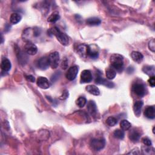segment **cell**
<instances>
[{"instance_id":"obj_38","label":"cell","mask_w":155,"mask_h":155,"mask_svg":"<svg viewBox=\"0 0 155 155\" xmlns=\"http://www.w3.org/2000/svg\"><path fill=\"white\" fill-rule=\"evenodd\" d=\"M128 154H139V150H136V152L135 151V150H133L131 151H130V153H128Z\"/></svg>"},{"instance_id":"obj_15","label":"cell","mask_w":155,"mask_h":155,"mask_svg":"<svg viewBox=\"0 0 155 155\" xmlns=\"http://www.w3.org/2000/svg\"><path fill=\"white\" fill-rule=\"evenodd\" d=\"M144 116L150 119H153L155 118V108L154 106L147 107L144 111Z\"/></svg>"},{"instance_id":"obj_35","label":"cell","mask_w":155,"mask_h":155,"mask_svg":"<svg viewBox=\"0 0 155 155\" xmlns=\"http://www.w3.org/2000/svg\"><path fill=\"white\" fill-rule=\"evenodd\" d=\"M68 66V61L67 59H64L61 64V67L62 69H63L64 70L66 69Z\"/></svg>"},{"instance_id":"obj_13","label":"cell","mask_w":155,"mask_h":155,"mask_svg":"<svg viewBox=\"0 0 155 155\" xmlns=\"http://www.w3.org/2000/svg\"><path fill=\"white\" fill-rule=\"evenodd\" d=\"M128 137L132 142H137L141 138V134L138 130L135 129H133L129 132Z\"/></svg>"},{"instance_id":"obj_22","label":"cell","mask_w":155,"mask_h":155,"mask_svg":"<svg viewBox=\"0 0 155 155\" xmlns=\"http://www.w3.org/2000/svg\"><path fill=\"white\" fill-rule=\"evenodd\" d=\"M106 77L109 80L113 79L116 75V72L113 67H108L105 70Z\"/></svg>"},{"instance_id":"obj_19","label":"cell","mask_w":155,"mask_h":155,"mask_svg":"<svg viewBox=\"0 0 155 155\" xmlns=\"http://www.w3.org/2000/svg\"><path fill=\"white\" fill-rule=\"evenodd\" d=\"M86 90L92 95L95 96H98L100 94V91L99 88L94 85H88L85 88Z\"/></svg>"},{"instance_id":"obj_6","label":"cell","mask_w":155,"mask_h":155,"mask_svg":"<svg viewBox=\"0 0 155 155\" xmlns=\"http://www.w3.org/2000/svg\"><path fill=\"white\" fill-rule=\"evenodd\" d=\"M79 72V68L78 66L77 65H73L70 67L67 73L65 74V77L69 81H73L76 78L78 73Z\"/></svg>"},{"instance_id":"obj_7","label":"cell","mask_w":155,"mask_h":155,"mask_svg":"<svg viewBox=\"0 0 155 155\" xmlns=\"http://www.w3.org/2000/svg\"><path fill=\"white\" fill-rule=\"evenodd\" d=\"M36 64H37V67L39 69L41 70H47L50 66L48 57L46 56L41 57L38 60Z\"/></svg>"},{"instance_id":"obj_17","label":"cell","mask_w":155,"mask_h":155,"mask_svg":"<svg viewBox=\"0 0 155 155\" xmlns=\"http://www.w3.org/2000/svg\"><path fill=\"white\" fill-rule=\"evenodd\" d=\"M12 67L11 62L7 58L3 59L1 64V68L2 70L4 72H9Z\"/></svg>"},{"instance_id":"obj_31","label":"cell","mask_w":155,"mask_h":155,"mask_svg":"<svg viewBox=\"0 0 155 155\" xmlns=\"http://www.w3.org/2000/svg\"><path fill=\"white\" fill-rule=\"evenodd\" d=\"M148 48L152 52L154 53L155 52V42H154V39H152L148 42Z\"/></svg>"},{"instance_id":"obj_28","label":"cell","mask_w":155,"mask_h":155,"mask_svg":"<svg viewBox=\"0 0 155 155\" xmlns=\"http://www.w3.org/2000/svg\"><path fill=\"white\" fill-rule=\"evenodd\" d=\"M142 153L144 154H154L155 151L153 147H151V146H146L142 147Z\"/></svg>"},{"instance_id":"obj_39","label":"cell","mask_w":155,"mask_h":155,"mask_svg":"<svg viewBox=\"0 0 155 155\" xmlns=\"http://www.w3.org/2000/svg\"><path fill=\"white\" fill-rule=\"evenodd\" d=\"M128 69H130V67H128ZM131 69H132V71H133V69L132 67L131 68ZM132 72H131V70H130V72H128V73H132Z\"/></svg>"},{"instance_id":"obj_11","label":"cell","mask_w":155,"mask_h":155,"mask_svg":"<svg viewBox=\"0 0 155 155\" xmlns=\"http://www.w3.org/2000/svg\"><path fill=\"white\" fill-rule=\"evenodd\" d=\"M95 82L97 84L105 85V87H107L108 88H113L114 87V84L112 82L108 81L107 79L102 78L101 76V74H99V73H98V75L96 76V78L95 79Z\"/></svg>"},{"instance_id":"obj_27","label":"cell","mask_w":155,"mask_h":155,"mask_svg":"<svg viewBox=\"0 0 155 155\" xmlns=\"http://www.w3.org/2000/svg\"><path fill=\"white\" fill-rule=\"evenodd\" d=\"M120 127L121 128V129L124 131H126V130H129L131 127V123L128 121L127 120H125V119H124L122 121H121V123H120Z\"/></svg>"},{"instance_id":"obj_33","label":"cell","mask_w":155,"mask_h":155,"mask_svg":"<svg viewBox=\"0 0 155 155\" xmlns=\"http://www.w3.org/2000/svg\"><path fill=\"white\" fill-rule=\"evenodd\" d=\"M69 96V92L67 90H64L63 92H62V95L59 97V99H62V100H64V99H67Z\"/></svg>"},{"instance_id":"obj_16","label":"cell","mask_w":155,"mask_h":155,"mask_svg":"<svg viewBox=\"0 0 155 155\" xmlns=\"http://www.w3.org/2000/svg\"><path fill=\"white\" fill-rule=\"evenodd\" d=\"M143 104H144V102H143L142 101H136V102L134 104V105H133V111H134L135 115L137 117H139V116L141 115Z\"/></svg>"},{"instance_id":"obj_20","label":"cell","mask_w":155,"mask_h":155,"mask_svg":"<svg viewBox=\"0 0 155 155\" xmlns=\"http://www.w3.org/2000/svg\"><path fill=\"white\" fill-rule=\"evenodd\" d=\"M131 57L133 60L137 63H141L144 59L143 55L141 53L136 51H133L131 52Z\"/></svg>"},{"instance_id":"obj_8","label":"cell","mask_w":155,"mask_h":155,"mask_svg":"<svg viewBox=\"0 0 155 155\" xmlns=\"http://www.w3.org/2000/svg\"><path fill=\"white\" fill-rule=\"evenodd\" d=\"M24 50L29 55H35L38 52V48L34 43L28 42L24 46Z\"/></svg>"},{"instance_id":"obj_24","label":"cell","mask_w":155,"mask_h":155,"mask_svg":"<svg viewBox=\"0 0 155 155\" xmlns=\"http://www.w3.org/2000/svg\"><path fill=\"white\" fill-rule=\"evenodd\" d=\"M142 71L147 75L153 76L155 73V69L154 65H145L143 67Z\"/></svg>"},{"instance_id":"obj_12","label":"cell","mask_w":155,"mask_h":155,"mask_svg":"<svg viewBox=\"0 0 155 155\" xmlns=\"http://www.w3.org/2000/svg\"><path fill=\"white\" fill-rule=\"evenodd\" d=\"M37 85L42 88V89H47L50 87V82H49V80L45 78L40 76L37 79L36 81Z\"/></svg>"},{"instance_id":"obj_10","label":"cell","mask_w":155,"mask_h":155,"mask_svg":"<svg viewBox=\"0 0 155 155\" xmlns=\"http://www.w3.org/2000/svg\"><path fill=\"white\" fill-rule=\"evenodd\" d=\"M92 75L90 70H84L81 74V83H88L92 81Z\"/></svg>"},{"instance_id":"obj_1","label":"cell","mask_w":155,"mask_h":155,"mask_svg":"<svg viewBox=\"0 0 155 155\" xmlns=\"http://www.w3.org/2000/svg\"><path fill=\"white\" fill-rule=\"evenodd\" d=\"M110 61L112 67L115 70L118 72L122 71L124 69V58L122 55L117 53L113 54L110 56Z\"/></svg>"},{"instance_id":"obj_5","label":"cell","mask_w":155,"mask_h":155,"mask_svg":"<svg viewBox=\"0 0 155 155\" xmlns=\"http://www.w3.org/2000/svg\"><path fill=\"white\" fill-rule=\"evenodd\" d=\"M132 90L139 97H142L145 95V88L142 84H134L132 86Z\"/></svg>"},{"instance_id":"obj_21","label":"cell","mask_w":155,"mask_h":155,"mask_svg":"<svg viewBox=\"0 0 155 155\" xmlns=\"http://www.w3.org/2000/svg\"><path fill=\"white\" fill-rule=\"evenodd\" d=\"M87 46L88 45H85V44H81L77 48V52L83 58L87 56Z\"/></svg>"},{"instance_id":"obj_3","label":"cell","mask_w":155,"mask_h":155,"mask_svg":"<svg viewBox=\"0 0 155 155\" xmlns=\"http://www.w3.org/2000/svg\"><path fill=\"white\" fill-rule=\"evenodd\" d=\"M105 141L103 138H94L90 141V145L92 150L95 151H100L105 147Z\"/></svg>"},{"instance_id":"obj_9","label":"cell","mask_w":155,"mask_h":155,"mask_svg":"<svg viewBox=\"0 0 155 155\" xmlns=\"http://www.w3.org/2000/svg\"><path fill=\"white\" fill-rule=\"evenodd\" d=\"M99 56V50L95 45H88L87 46V56L92 59H96Z\"/></svg>"},{"instance_id":"obj_29","label":"cell","mask_w":155,"mask_h":155,"mask_svg":"<svg viewBox=\"0 0 155 155\" xmlns=\"http://www.w3.org/2000/svg\"><path fill=\"white\" fill-rule=\"evenodd\" d=\"M87 103V99L84 96H80L78 98V99L76 100V105L80 107V108H82V107H84L85 106V105Z\"/></svg>"},{"instance_id":"obj_37","label":"cell","mask_w":155,"mask_h":155,"mask_svg":"<svg viewBox=\"0 0 155 155\" xmlns=\"http://www.w3.org/2000/svg\"><path fill=\"white\" fill-rule=\"evenodd\" d=\"M58 73V72H56V73L54 74V75L52 76V77L51 78V81H52V82L55 81H56V79H58V78L59 77V75H60V72H59V73Z\"/></svg>"},{"instance_id":"obj_2","label":"cell","mask_w":155,"mask_h":155,"mask_svg":"<svg viewBox=\"0 0 155 155\" xmlns=\"http://www.w3.org/2000/svg\"><path fill=\"white\" fill-rule=\"evenodd\" d=\"M49 32L51 34L55 35L58 41L63 46H67L69 43V39L68 36L65 33L62 32L58 27H54L49 30Z\"/></svg>"},{"instance_id":"obj_30","label":"cell","mask_w":155,"mask_h":155,"mask_svg":"<svg viewBox=\"0 0 155 155\" xmlns=\"http://www.w3.org/2000/svg\"><path fill=\"white\" fill-rule=\"evenodd\" d=\"M117 122H118L117 119L113 116L108 117L106 120L107 124L110 127H114L117 124Z\"/></svg>"},{"instance_id":"obj_26","label":"cell","mask_w":155,"mask_h":155,"mask_svg":"<svg viewBox=\"0 0 155 155\" xmlns=\"http://www.w3.org/2000/svg\"><path fill=\"white\" fill-rule=\"evenodd\" d=\"M113 136L115 138L119 139H123L125 136V133L124 130H122V129H117L116 130H115V131L113 132Z\"/></svg>"},{"instance_id":"obj_36","label":"cell","mask_w":155,"mask_h":155,"mask_svg":"<svg viewBox=\"0 0 155 155\" xmlns=\"http://www.w3.org/2000/svg\"><path fill=\"white\" fill-rule=\"evenodd\" d=\"M26 78L28 81H30L31 82H34L35 81V78L33 76L30 75H26Z\"/></svg>"},{"instance_id":"obj_25","label":"cell","mask_w":155,"mask_h":155,"mask_svg":"<svg viewBox=\"0 0 155 155\" xmlns=\"http://www.w3.org/2000/svg\"><path fill=\"white\" fill-rule=\"evenodd\" d=\"M60 19V15L58 12H55L50 15V16L48 18L47 21L49 23H55L57 21Z\"/></svg>"},{"instance_id":"obj_4","label":"cell","mask_w":155,"mask_h":155,"mask_svg":"<svg viewBox=\"0 0 155 155\" xmlns=\"http://www.w3.org/2000/svg\"><path fill=\"white\" fill-rule=\"evenodd\" d=\"M48 59H49L50 66L52 67V69H56L59 65V62L60 60V56L59 53L58 52H53L51 53L49 55Z\"/></svg>"},{"instance_id":"obj_32","label":"cell","mask_w":155,"mask_h":155,"mask_svg":"<svg viewBox=\"0 0 155 155\" xmlns=\"http://www.w3.org/2000/svg\"><path fill=\"white\" fill-rule=\"evenodd\" d=\"M142 141L143 144L146 146H151V145H152V142H151V140L148 138H145V137L143 138L142 139Z\"/></svg>"},{"instance_id":"obj_34","label":"cell","mask_w":155,"mask_h":155,"mask_svg":"<svg viewBox=\"0 0 155 155\" xmlns=\"http://www.w3.org/2000/svg\"><path fill=\"white\" fill-rule=\"evenodd\" d=\"M148 83L151 87H154V86H155V77H154V76H150V79H148Z\"/></svg>"},{"instance_id":"obj_23","label":"cell","mask_w":155,"mask_h":155,"mask_svg":"<svg viewBox=\"0 0 155 155\" xmlns=\"http://www.w3.org/2000/svg\"><path fill=\"white\" fill-rule=\"evenodd\" d=\"M22 16L18 13H13L10 17V22L12 24H16L21 21Z\"/></svg>"},{"instance_id":"obj_18","label":"cell","mask_w":155,"mask_h":155,"mask_svg":"<svg viewBox=\"0 0 155 155\" xmlns=\"http://www.w3.org/2000/svg\"><path fill=\"white\" fill-rule=\"evenodd\" d=\"M101 23V20L96 17H92L86 20V24L90 26H99Z\"/></svg>"},{"instance_id":"obj_14","label":"cell","mask_w":155,"mask_h":155,"mask_svg":"<svg viewBox=\"0 0 155 155\" xmlns=\"http://www.w3.org/2000/svg\"><path fill=\"white\" fill-rule=\"evenodd\" d=\"M88 112L91 116H95L97 113V107L93 101H90L87 104Z\"/></svg>"}]
</instances>
